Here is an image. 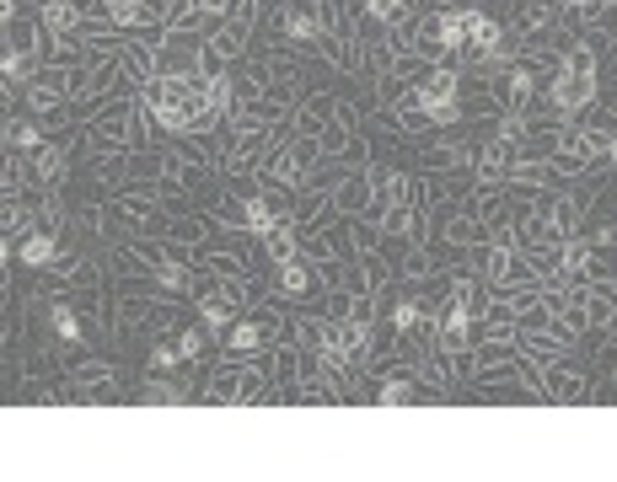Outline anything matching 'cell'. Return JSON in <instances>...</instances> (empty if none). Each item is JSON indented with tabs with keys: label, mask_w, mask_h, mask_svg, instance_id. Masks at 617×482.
<instances>
[{
	"label": "cell",
	"mask_w": 617,
	"mask_h": 482,
	"mask_svg": "<svg viewBox=\"0 0 617 482\" xmlns=\"http://www.w3.org/2000/svg\"><path fill=\"white\" fill-rule=\"evenodd\" d=\"M258 247H263V258H269V263H290V258H301V226H295V215L280 220L274 231H263Z\"/></svg>",
	"instance_id": "obj_14"
},
{
	"label": "cell",
	"mask_w": 617,
	"mask_h": 482,
	"mask_svg": "<svg viewBox=\"0 0 617 482\" xmlns=\"http://www.w3.org/2000/svg\"><path fill=\"white\" fill-rule=\"evenodd\" d=\"M441 43H446V54H462L467 48V6L456 0V6H441Z\"/></svg>",
	"instance_id": "obj_20"
},
{
	"label": "cell",
	"mask_w": 617,
	"mask_h": 482,
	"mask_svg": "<svg viewBox=\"0 0 617 482\" xmlns=\"http://www.w3.org/2000/svg\"><path fill=\"white\" fill-rule=\"evenodd\" d=\"M134 397L145 402V407H183V402H199V392H188V386H177L172 375H151Z\"/></svg>",
	"instance_id": "obj_16"
},
{
	"label": "cell",
	"mask_w": 617,
	"mask_h": 482,
	"mask_svg": "<svg viewBox=\"0 0 617 482\" xmlns=\"http://www.w3.org/2000/svg\"><path fill=\"white\" fill-rule=\"evenodd\" d=\"M39 22L48 39H82V28H86L76 0H39Z\"/></svg>",
	"instance_id": "obj_12"
},
{
	"label": "cell",
	"mask_w": 617,
	"mask_h": 482,
	"mask_svg": "<svg viewBox=\"0 0 617 482\" xmlns=\"http://www.w3.org/2000/svg\"><path fill=\"white\" fill-rule=\"evenodd\" d=\"M274 327H280V311H242L231 321V332L220 338V354L226 360H258V354H274Z\"/></svg>",
	"instance_id": "obj_2"
},
{
	"label": "cell",
	"mask_w": 617,
	"mask_h": 482,
	"mask_svg": "<svg viewBox=\"0 0 617 482\" xmlns=\"http://www.w3.org/2000/svg\"><path fill=\"white\" fill-rule=\"evenodd\" d=\"M585 321H591V332H617V280H591Z\"/></svg>",
	"instance_id": "obj_11"
},
{
	"label": "cell",
	"mask_w": 617,
	"mask_h": 482,
	"mask_svg": "<svg viewBox=\"0 0 617 482\" xmlns=\"http://www.w3.org/2000/svg\"><path fill=\"white\" fill-rule=\"evenodd\" d=\"M145 360H151V370H156V375H166V370H177V364H183V354H177V343H172V338H151Z\"/></svg>",
	"instance_id": "obj_23"
},
{
	"label": "cell",
	"mask_w": 617,
	"mask_h": 482,
	"mask_svg": "<svg viewBox=\"0 0 617 482\" xmlns=\"http://www.w3.org/2000/svg\"><path fill=\"white\" fill-rule=\"evenodd\" d=\"M419 321H424V300H392V332L398 338H409Z\"/></svg>",
	"instance_id": "obj_22"
},
{
	"label": "cell",
	"mask_w": 617,
	"mask_h": 482,
	"mask_svg": "<svg viewBox=\"0 0 617 482\" xmlns=\"http://www.w3.org/2000/svg\"><path fill=\"white\" fill-rule=\"evenodd\" d=\"M39 145H43L39 119H6V151H17V156H33Z\"/></svg>",
	"instance_id": "obj_21"
},
{
	"label": "cell",
	"mask_w": 617,
	"mask_h": 482,
	"mask_svg": "<svg viewBox=\"0 0 617 482\" xmlns=\"http://www.w3.org/2000/svg\"><path fill=\"white\" fill-rule=\"evenodd\" d=\"M65 381H71V402H113L119 397V364H108V360L65 364Z\"/></svg>",
	"instance_id": "obj_3"
},
{
	"label": "cell",
	"mask_w": 617,
	"mask_h": 482,
	"mask_svg": "<svg viewBox=\"0 0 617 482\" xmlns=\"http://www.w3.org/2000/svg\"><path fill=\"white\" fill-rule=\"evenodd\" d=\"M194 306H199V321H205L209 332H215V343H220V338H226V332H231V321L242 317V311H237V306H231V300H220V295H199V300H194Z\"/></svg>",
	"instance_id": "obj_18"
},
{
	"label": "cell",
	"mask_w": 617,
	"mask_h": 482,
	"mask_svg": "<svg viewBox=\"0 0 617 482\" xmlns=\"http://www.w3.org/2000/svg\"><path fill=\"white\" fill-rule=\"evenodd\" d=\"M274 33H280V43H290V48H312V43L323 39L317 6H312V0H285V6L274 11Z\"/></svg>",
	"instance_id": "obj_5"
},
{
	"label": "cell",
	"mask_w": 617,
	"mask_h": 482,
	"mask_svg": "<svg viewBox=\"0 0 617 482\" xmlns=\"http://www.w3.org/2000/svg\"><path fill=\"white\" fill-rule=\"evenodd\" d=\"M59 252H65V247H59V237H54V231H39V237L17 241V258H22L28 269H43V274L54 269V258H59Z\"/></svg>",
	"instance_id": "obj_17"
},
{
	"label": "cell",
	"mask_w": 617,
	"mask_h": 482,
	"mask_svg": "<svg viewBox=\"0 0 617 482\" xmlns=\"http://www.w3.org/2000/svg\"><path fill=\"white\" fill-rule=\"evenodd\" d=\"M71 161H76V134L71 140H43L33 151V183L39 188H65L71 183Z\"/></svg>",
	"instance_id": "obj_8"
},
{
	"label": "cell",
	"mask_w": 617,
	"mask_h": 482,
	"mask_svg": "<svg viewBox=\"0 0 617 482\" xmlns=\"http://www.w3.org/2000/svg\"><path fill=\"white\" fill-rule=\"evenodd\" d=\"M328 204H333V215H344V220L366 215V209H370V172H366V166L344 172V177H338V188L328 194Z\"/></svg>",
	"instance_id": "obj_10"
},
{
	"label": "cell",
	"mask_w": 617,
	"mask_h": 482,
	"mask_svg": "<svg viewBox=\"0 0 617 482\" xmlns=\"http://www.w3.org/2000/svg\"><path fill=\"white\" fill-rule=\"evenodd\" d=\"M172 343H177V354H183V364H205L209 354L220 349V343H215V332H209L205 321H199V327H188V321H183V327L172 332Z\"/></svg>",
	"instance_id": "obj_15"
},
{
	"label": "cell",
	"mask_w": 617,
	"mask_h": 482,
	"mask_svg": "<svg viewBox=\"0 0 617 482\" xmlns=\"http://www.w3.org/2000/svg\"><path fill=\"white\" fill-rule=\"evenodd\" d=\"M140 97H108L86 123H76V151L91 156V166L123 151H140Z\"/></svg>",
	"instance_id": "obj_1"
},
{
	"label": "cell",
	"mask_w": 617,
	"mask_h": 482,
	"mask_svg": "<svg viewBox=\"0 0 617 482\" xmlns=\"http://www.w3.org/2000/svg\"><path fill=\"white\" fill-rule=\"evenodd\" d=\"M162 76L205 80V33H162Z\"/></svg>",
	"instance_id": "obj_4"
},
{
	"label": "cell",
	"mask_w": 617,
	"mask_h": 482,
	"mask_svg": "<svg viewBox=\"0 0 617 482\" xmlns=\"http://www.w3.org/2000/svg\"><path fill=\"white\" fill-rule=\"evenodd\" d=\"M542 402H559V407H570V402H591V375H585L575 360L548 364V370H542Z\"/></svg>",
	"instance_id": "obj_7"
},
{
	"label": "cell",
	"mask_w": 617,
	"mask_h": 482,
	"mask_svg": "<svg viewBox=\"0 0 617 482\" xmlns=\"http://www.w3.org/2000/svg\"><path fill=\"white\" fill-rule=\"evenodd\" d=\"M97 284H102V263L76 247H65L48 269V289H97Z\"/></svg>",
	"instance_id": "obj_6"
},
{
	"label": "cell",
	"mask_w": 617,
	"mask_h": 482,
	"mask_svg": "<svg viewBox=\"0 0 617 482\" xmlns=\"http://www.w3.org/2000/svg\"><path fill=\"white\" fill-rule=\"evenodd\" d=\"M338 102H344L338 91H306V97L295 102V113H290V119H295V134H323V129L338 119Z\"/></svg>",
	"instance_id": "obj_9"
},
{
	"label": "cell",
	"mask_w": 617,
	"mask_h": 482,
	"mask_svg": "<svg viewBox=\"0 0 617 482\" xmlns=\"http://www.w3.org/2000/svg\"><path fill=\"white\" fill-rule=\"evenodd\" d=\"M274 284H280V295H285V300H306V295L317 289V269H312L306 258L274 263Z\"/></svg>",
	"instance_id": "obj_13"
},
{
	"label": "cell",
	"mask_w": 617,
	"mask_h": 482,
	"mask_svg": "<svg viewBox=\"0 0 617 482\" xmlns=\"http://www.w3.org/2000/svg\"><path fill=\"white\" fill-rule=\"evenodd\" d=\"M521 354H527V360H537L542 370H548V364L570 360V343H559L553 332H521Z\"/></svg>",
	"instance_id": "obj_19"
}]
</instances>
